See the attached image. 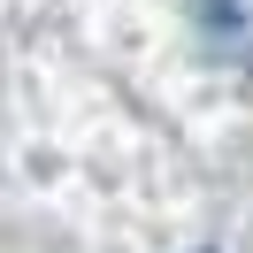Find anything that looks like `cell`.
Listing matches in <instances>:
<instances>
[{
  "label": "cell",
  "mask_w": 253,
  "mask_h": 253,
  "mask_svg": "<svg viewBox=\"0 0 253 253\" xmlns=\"http://www.w3.org/2000/svg\"><path fill=\"white\" fill-rule=\"evenodd\" d=\"M192 23H200L215 62L253 69V0H192Z\"/></svg>",
  "instance_id": "cell-1"
}]
</instances>
